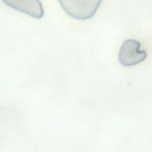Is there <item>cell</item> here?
<instances>
[{"label":"cell","instance_id":"1","mask_svg":"<svg viewBox=\"0 0 152 152\" xmlns=\"http://www.w3.org/2000/svg\"><path fill=\"white\" fill-rule=\"evenodd\" d=\"M141 43L134 39H128L123 42L119 54V61L122 65L131 66L145 60L147 53L140 50Z\"/></svg>","mask_w":152,"mask_h":152},{"label":"cell","instance_id":"2","mask_svg":"<svg viewBox=\"0 0 152 152\" xmlns=\"http://www.w3.org/2000/svg\"><path fill=\"white\" fill-rule=\"evenodd\" d=\"M6 5L34 18L40 19L44 10L39 0H2Z\"/></svg>","mask_w":152,"mask_h":152}]
</instances>
